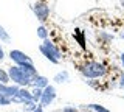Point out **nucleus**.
Instances as JSON below:
<instances>
[{"label": "nucleus", "instance_id": "nucleus-1", "mask_svg": "<svg viewBox=\"0 0 124 112\" xmlns=\"http://www.w3.org/2000/svg\"><path fill=\"white\" fill-rule=\"evenodd\" d=\"M107 70L108 69L102 62H98V61H88V62H85L82 65L81 73L84 75V78L99 79V78H104V76L107 75Z\"/></svg>", "mask_w": 124, "mask_h": 112}, {"label": "nucleus", "instance_id": "nucleus-2", "mask_svg": "<svg viewBox=\"0 0 124 112\" xmlns=\"http://www.w3.org/2000/svg\"><path fill=\"white\" fill-rule=\"evenodd\" d=\"M8 75H9V79L13 81V84H16L19 87H28V86H31V83L34 79L26 72H23L19 65H11L8 69Z\"/></svg>", "mask_w": 124, "mask_h": 112}, {"label": "nucleus", "instance_id": "nucleus-3", "mask_svg": "<svg viewBox=\"0 0 124 112\" xmlns=\"http://www.w3.org/2000/svg\"><path fill=\"white\" fill-rule=\"evenodd\" d=\"M39 50H40V53H42V55H44L51 64H59V62H61V58H62L61 50L57 48L50 39H46V41L42 42V44L39 45Z\"/></svg>", "mask_w": 124, "mask_h": 112}, {"label": "nucleus", "instance_id": "nucleus-4", "mask_svg": "<svg viewBox=\"0 0 124 112\" xmlns=\"http://www.w3.org/2000/svg\"><path fill=\"white\" fill-rule=\"evenodd\" d=\"M33 11H34V14H36V17L39 19L40 22H45L46 19H48L50 16V6L46 5L45 2H36L33 5Z\"/></svg>", "mask_w": 124, "mask_h": 112}, {"label": "nucleus", "instance_id": "nucleus-5", "mask_svg": "<svg viewBox=\"0 0 124 112\" xmlns=\"http://www.w3.org/2000/svg\"><path fill=\"white\" fill-rule=\"evenodd\" d=\"M56 95H57V92H56V87L51 86L50 84L48 87H45L44 89V94H42V100H40V106L42 107H46V106H50L54 100H56Z\"/></svg>", "mask_w": 124, "mask_h": 112}, {"label": "nucleus", "instance_id": "nucleus-6", "mask_svg": "<svg viewBox=\"0 0 124 112\" xmlns=\"http://www.w3.org/2000/svg\"><path fill=\"white\" fill-rule=\"evenodd\" d=\"M9 58L14 62V65H20V64H25V62H33V59H31L26 53H23L22 50H11Z\"/></svg>", "mask_w": 124, "mask_h": 112}, {"label": "nucleus", "instance_id": "nucleus-7", "mask_svg": "<svg viewBox=\"0 0 124 112\" xmlns=\"http://www.w3.org/2000/svg\"><path fill=\"white\" fill-rule=\"evenodd\" d=\"M13 103H19V104H26L30 101H33V95H31V90H28L26 87H20V90L17 92V95L13 96Z\"/></svg>", "mask_w": 124, "mask_h": 112}, {"label": "nucleus", "instance_id": "nucleus-8", "mask_svg": "<svg viewBox=\"0 0 124 112\" xmlns=\"http://www.w3.org/2000/svg\"><path fill=\"white\" fill-rule=\"evenodd\" d=\"M19 90H20V87L16 86V84H0V94L9 96V98L16 96Z\"/></svg>", "mask_w": 124, "mask_h": 112}, {"label": "nucleus", "instance_id": "nucleus-9", "mask_svg": "<svg viewBox=\"0 0 124 112\" xmlns=\"http://www.w3.org/2000/svg\"><path fill=\"white\" fill-rule=\"evenodd\" d=\"M31 86H33V87H39V89H45V87L50 86V79L46 78V76H44V75H37L36 78L33 79Z\"/></svg>", "mask_w": 124, "mask_h": 112}, {"label": "nucleus", "instance_id": "nucleus-10", "mask_svg": "<svg viewBox=\"0 0 124 112\" xmlns=\"http://www.w3.org/2000/svg\"><path fill=\"white\" fill-rule=\"evenodd\" d=\"M53 81H54V83H57V84H65V83H68V81H70L68 72H67V70H62V72H59V73H56V75L53 76Z\"/></svg>", "mask_w": 124, "mask_h": 112}, {"label": "nucleus", "instance_id": "nucleus-11", "mask_svg": "<svg viewBox=\"0 0 124 112\" xmlns=\"http://www.w3.org/2000/svg\"><path fill=\"white\" fill-rule=\"evenodd\" d=\"M42 94H44V89L33 87V90H31V95H33V101L39 104V103H40V100H42Z\"/></svg>", "mask_w": 124, "mask_h": 112}, {"label": "nucleus", "instance_id": "nucleus-12", "mask_svg": "<svg viewBox=\"0 0 124 112\" xmlns=\"http://www.w3.org/2000/svg\"><path fill=\"white\" fill-rule=\"evenodd\" d=\"M0 42H3V44H9L11 42V36H9V33L3 28V25H0Z\"/></svg>", "mask_w": 124, "mask_h": 112}, {"label": "nucleus", "instance_id": "nucleus-13", "mask_svg": "<svg viewBox=\"0 0 124 112\" xmlns=\"http://www.w3.org/2000/svg\"><path fill=\"white\" fill-rule=\"evenodd\" d=\"M87 109H90V111H95V112H112V111H108L106 106H102V104H87Z\"/></svg>", "mask_w": 124, "mask_h": 112}, {"label": "nucleus", "instance_id": "nucleus-14", "mask_svg": "<svg viewBox=\"0 0 124 112\" xmlns=\"http://www.w3.org/2000/svg\"><path fill=\"white\" fill-rule=\"evenodd\" d=\"M37 36L40 37L42 41H46V39H48V30H46L44 25L37 26Z\"/></svg>", "mask_w": 124, "mask_h": 112}, {"label": "nucleus", "instance_id": "nucleus-15", "mask_svg": "<svg viewBox=\"0 0 124 112\" xmlns=\"http://www.w3.org/2000/svg\"><path fill=\"white\" fill-rule=\"evenodd\" d=\"M9 75H8V72H5L3 69H0V84H8L9 83Z\"/></svg>", "mask_w": 124, "mask_h": 112}, {"label": "nucleus", "instance_id": "nucleus-16", "mask_svg": "<svg viewBox=\"0 0 124 112\" xmlns=\"http://www.w3.org/2000/svg\"><path fill=\"white\" fill-rule=\"evenodd\" d=\"M37 106H39L37 103H34V101H30V103L23 104V111H25V112H34Z\"/></svg>", "mask_w": 124, "mask_h": 112}, {"label": "nucleus", "instance_id": "nucleus-17", "mask_svg": "<svg viewBox=\"0 0 124 112\" xmlns=\"http://www.w3.org/2000/svg\"><path fill=\"white\" fill-rule=\"evenodd\" d=\"M11 103H13V100H11L9 96H6V95H2V94H0V106H9Z\"/></svg>", "mask_w": 124, "mask_h": 112}, {"label": "nucleus", "instance_id": "nucleus-18", "mask_svg": "<svg viewBox=\"0 0 124 112\" xmlns=\"http://www.w3.org/2000/svg\"><path fill=\"white\" fill-rule=\"evenodd\" d=\"M82 31H81V30H76V34H75V37H76V39L78 41H79V44L81 45H82V47H85V42H84V37H82Z\"/></svg>", "mask_w": 124, "mask_h": 112}, {"label": "nucleus", "instance_id": "nucleus-19", "mask_svg": "<svg viewBox=\"0 0 124 112\" xmlns=\"http://www.w3.org/2000/svg\"><path fill=\"white\" fill-rule=\"evenodd\" d=\"M61 111H62V112H79L76 106H64Z\"/></svg>", "mask_w": 124, "mask_h": 112}, {"label": "nucleus", "instance_id": "nucleus-20", "mask_svg": "<svg viewBox=\"0 0 124 112\" xmlns=\"http://www.w3.org/2000/svg\"><path fill=\"white\" fill-rule=\"evenodd\" d=\"M118 86L121 87V89H124V72L119 75V81H118Z\"/></svg>", "mask_w": 124, "mask_h": 112}, {"label": "nucleus", "instance_id": "nucleus-21", "mask_svg": "<svg viewBox=\"0 0 124 112\" xmlns=\"http://www.w3.org/2000/svg\"><path fill=\"white\" fill-rule=\"evenodd\" d=\"M5 59V50H3V47L0 45V61H3Z\"/></svg>", "mask_w": 124, "mask_h": 112}, {"label": "nucleus", "instance_id": "nucleus-22", "mask_svg": "<svg viewBox=\"0 0 124 112\" xmlns=\"http://www.w3.org/2000/svg\"><path fill=\"white\" fill-rule=\"evenodd\" d=\"M44 109H45V107H42L40 104H39V106L36 107V111H34V112H44Z\"/></svg>", "mask_w": 124, "mask_h": 112}, {"label": "nucleus", "instance_id": "nucleus-23", "mask_svg": "<svg viewBox=\"0 0 124 112\" xmlns=\"http://www.w3.org/2000/svg\"><path fill=\"white\" fill-rule=\"evenodd\" d=\"M119 59H121V64H123V69H124V52L121 53V56H119Z\"/></svg>", "mask_w": 124, "mask_h": 112}, {"label": "nucleus", "instance_id": "nucleus-24", "mask_svg": "<svg viewBox=\"0 0 124 112\" xmlns=\"http://www.w3.org/2000/svg\"><path fill=\"white\" fill-rule=\"evenodd\" d=\"M119 3H121V6L124 8V0H119Z\"/></svg>", "mask_w": 124, "mask_h": 112}, {"label": "nucleus", "instance_id": "nucleus-25", "mask_svg": "<svg viewBox=\"0 0 124 112\" xmlns=\"http://www.w3.org/2000/svg\"><path fill=\"white\" fill-rule=\"evenodd\" d=\"M121 39H124V31H123V33H121Z\"/></svg>", "mask_w": 124, "mask_h": 112}, {"label": "nucleus", "instance_id": "nucleus-26", "mask_svg": "<svg viewBox=\"0 0 124 112\" xmlns=\"http://www.w3.org/2000/svg\"><path fill=\"white\" fill-rule=\"evenodd\" d=\"M54 112H62V111H54Z\"/></svg>", "mask_w": 124, "mask_h": 112}, {"label": "nucleus", "instance_id": "nucleus-27", "mask_svg": "<svg viewBox=\"0 0 124 112\" xmlns=\"http://www.w3.org/2000/svg\"><path fill=\"white\" fill-rule=\"evenodd\" d=\"M82 112H90V111H82Z\"/></svg>", "mask_w": 124, "mask_h": 112}, {"label": "nucleus", "instance_id": "nucleus-28", "mask_svg": "<svg viewBox=\"0 0 124 112\" xmlns=\"http://www.w3.org/2000/svg\"><path fill=\"white\" fill-rule=\"evenodd\" d=\"M123 98H124V94H123Z\"/></svg>", "mask_w": 124, "mask_h": 112}]
</instances>
